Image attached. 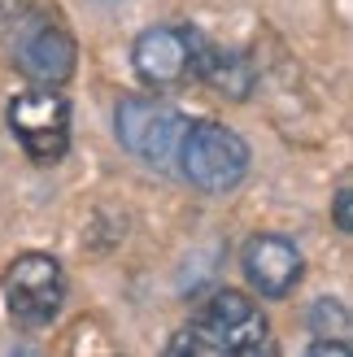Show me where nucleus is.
I'll return each mask as SVG.
<instances>
[{"label":"nucleus","instance_id":"20e7f679","mask_svg":"<svg viewBox=\"0 0 353 357\" xmlns=\"http://www.w3.org/2000/svg\"><path fill=\"white\" fill-rule=\"evenodd\" d=\"M9 131L35 166H57L70 153V105L57 87H31L9 100Z\"/></svg>","mask_w":353,"mask_h":357},{"label":"nucleus","instance_id":"39448f33","mask_svg":"<svg viewBox=\"0 0 353 357\" xmlns=\"http://www.w3.org/2000/svg\"><path fill=\"white\" fill-rule=\"evenodd\" d=\"M5 301L13 323L22 327H44L57 318L61 301H66V275L61 261L48 253H22L13 257V266L5 271Z\"/></svg>","mask_w":353,"mask_h":357},{"label":"nucleus","instance_id":"f8f14e48","mask_svg":"<svg viewBox=\"0 0 353 357\" xmlns=\"http://www.w3.org/2000/svg\"><path fill=\"white\" fill-rule=\"evenodd\" d=\"M310 353H314V357H327V353H331V357H345V353H349V340H314Z\"/></svg>","mask_w":353,"mask_h":357},{"label":"nucleus","instance_id":"1a4fd4ad","mask_svg":"<svg viewBox=\"0 0 353 357\" xmlns=\"http://www.w3.org/2000/svg\"><path fill=\"white\" fill-rule=\"evenodd\" d=\"M209 92H218L227 100H249L253 87H257V70L244 52H232V48H218L201 35V48H197V70H192Z\"/></svg>","mask_w":353,"mask_h":357},{"label":"nucleus","instance_id":"0eeeda50","mask_svg":"<svg viewBox=\"0 0 353 357\" xmlns=\"http://www.w3.org/2000/svg\"><path fill=\"white\" fill-rule=\"evenodd\" d=\"M79 48L70 31L57 26L52 17H22L17 22V44H13V66L35 83V87H61L75 75Z\"/></svg>","mask_w":353,"mask_h":357},{"label":"nucleus","instance_id":"f03ea898","mask_svg":"<svg viewBox=\"0 0 353 357\" xmlns=\"http://www.w3.org/2000/svg\"><path fill=\"white\" fill-rule=\"evenodd\" d=\"M179 166H183V178L192 188H201L209 196H227L244 183L249 174V144L223 122H197L188 127L183 139H179Z\"/></svg>","mask_w":353,"mask_h":357},{"label":"nucleus","instance_id":"f257e3e1","mask_svg":"<svg viewBox=\"0 0 353 357\" xmlns=\"http://www.w3.org/2000/svg\"><path fill=\"white\" fill-rule=\"evenodd\" d=\"M257 357L271 353V323L244 292L223 288L170 340V357Z\"/></svg>","mask_w":353,"mask_h":357},{"label":"nucleus","instance_id":"9d476101","mask_svg":"<svg viewBox=\"0 0 353 357\" xmlns=\"http://www.w3.org/2000/svg\"><path fill=\"white\" fill-rule=\"evenodd\" d=\"M306 327L314 335H336V340H349V310H345V301L319 296L310 305V314H306Z\"/></svg>","mask_w":353,"mask_h":357},{"label":"nucleus","instance_id":"7ed1b4c3","mask_svg":"<svg viewBox=\"0 0 353 357\" xmlns=\"http://www.w3.org/2000/svg\"><path fill=\"white\" fill-rule=\"evenodd\" d=\"M118 144L149 166H170L188 131V118L157 96H122L114 109Z\"/></svg>","mask_w":353,"mask_h":357},{"label":"nucleus","instance_id":"9b49d317","mask_svg":"<svg viewBox=\"0 0 353 357\" xmlns=\"http://www.w3.org/2000/svg\"><path fill=\"white\" fill-rule=\"evenodd\" d=\"M331 213H336V231L349 236L353 231V192H349V183H340L336 196H331Z\"/></svg>","mask_w":353,"mask_h":357},{"label":"nucleus","instance_id":"6e6552de","mask_svg":"<svg viewBox=\"0 0 353 357\" xmlns=\"http://www.w3.org/2000/svg\"><path fill=\"white\" fill-rule=\"evenodd\" d=\"M240 271H244V279H249V288L257 296L279 301L301 283L306 261H301V253H296V244L288 236H253L240 253Z\"/></svg>","mask_w":353,"mask_h":357},{"label":"nucleus","instance_id":"423d86ee","mask_svg":"<svg viewBox=\"0 0 353 357\" xmlns=\"http://www.w3.org/2000/svg\"><path fill=\"white\" fill-rule=\"evenodd\" d=\"M197 48H201V31H192V26H179V22L149 26L131 44V66H135V75L144 87L166 92V87H179L192 79Z\"/></svg>","mask_w":353,"mask_h":357}]
</instances>
